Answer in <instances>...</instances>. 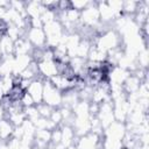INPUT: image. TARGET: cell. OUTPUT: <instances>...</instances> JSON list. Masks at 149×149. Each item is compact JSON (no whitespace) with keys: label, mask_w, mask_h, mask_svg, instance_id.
<instances>
[{"label":"cell","mask_w":149,"mask_h":149,"mask_svg":"<svg viewBox=\"0 0 149 149\" xmlns=\"http://www.w3.org/2000/svg\"><path fill=\"white\" fill-rule=\"evenodd\" d=\"M88 3L90 1H70V7L78 12H81L84 8L88 6Z\"/></svg>","instance_id":"cb8c5ba5"},{"label":"cell","mask_w":149,"mask_h":149,"mask_svg":"<svg viewBox=\"0 0 149 149\" xmlns=\"http://www.w3.org/2000/svg\"><path fill=\"white\" fill-rule=\"evenodd\" d=\"M43 31L45 34L47 47L50 48V49L56 48L61 43L63 36L65 35L64 28H63L62 23L58 20H55V21H51V22L44 24L43 26Z\"/></svg>","instance_id":"7a4b0ae2"},{"label":"cell","mask_w":149,"mask_h":149,"mask_svg":"<svg viewBox=\"0 0 149 149\" xmlns=\"http://www.w3.org/2000/svg\"><path fill=\"white\" fill-rule=\"evenodd\" d=\"M0 149H10L7 141H0Z\"/></svg>","instance_id":"484cf974"},{"label":"cell","mask_w":149,"mask_h":149,"mask_svg":"<svg viewBox=\"0 0 149 149\" xmlns=\"http://www.w3.org/2000/svg\"><path fill=\"white\" fill-rule=\"evenodd\" d=\"M38 76L43 79H50L58 73V63L55 58H43L37 63Z\"/></svg>","instance_id":"8992f818"},{"label":"cell","mask_w":149,"mask_h":149,"mask_svg":"<svg viewBox=\"0 0 149 149\" xmlns=\"http://www.w3.org/2000/svg\"><path fill=\"white\" fill-rule=\"evenodd\" d=\"M74 146L78 149H99L101 148V135L90 132L86 135L77 137Z\"/></svg>","instance_id":"52a82bcc"},{"label":"cell","mask_w":149,"mask_h":149,"mask_svg":"<svg viewBox=\"0 0 149 149\" xmlns=\"http://www.w3.org/2000/svg\"><path fill=\"white\" fill-rule=\"evenodd\" d=\"M44 80L41 77H37L35 79H33L28 86V88L26 90V92L33 98L35 105H38L42 102L43 100V86H44Z\"/></svg>","instance_id":"9c48e42d"},{"label":"cell","mask_w":149,"mask_h":149,"mask_svg":"<svg viewBox=\"0 0 149 149\" xmlns=\"http://www.w3.org/2000/svg\"><path fill=\"white\" fill-rule=\"evenodd\" d=\"M35 106H36V108H37V112H38L40 116L47 118V119H49L51 112L55 109V108H51L50 106H48V105L44 104V102H41V104H38V105H35Z\"/></svg>","instance_id":"44dd1931"},{"label":"cell","mask_w":149,"mask_h":149,"mask_svg":"<svg viewBox=\"0 0 149 149\" xmlns=\"http://www.w3.org/2000/svg\"><path fill=\"white\" fill-rule=\"evenodd\" d=\"M87 61L93 62V63H98V64H102L107 61V52L100 50L99 48H97L95 45L92 44L90 52L87 55Z\"/></svg>","instance_id":"ac0fdd59"},{"label":"cell","mask_w":149,"mask_h":149,"mask_svg":"<svg viewBox=\"0 0 149 149\" xmlns=\"http://www.w3.org/2000/svg\"><path fill=\"white\" fill-rule=\"evenodd\" d=\"M14 128L15 127L7 118L2 119L0 121V141H8L10 137H13Z\"/></svg>","instance_id":"e0dca14e"},{"label":"cell","mask_w":149,"mask_h":149,"mask_svg":"<svg viewBox=\"0 0 149 149\" xmlns=\"http://www.w3.org/2000/svg\"><path fill=\"white\" fill-rule=\"evenodd\" d=\"M62 100H63V93L59 90H57L48 79H45L43 86L42 102L47 104L51 108H59L62 106Z\"/></svg>","instance_id":"3957f363"},{"label":"cell","mask_w":149,"mask_h":149,"mask_svg":"<svg viewBox=\"0 0 149 149\" xmlns=\"http://www.w3.org/2000/svg\"><path fill=\"white\" fill-rule=\"evenodd\" d=\"M121 44H122V40L120 35L114 29H108L101 33L99 36H97L93 45H95L97 48H99L100 50L105 52H108V51L120 48Z\"/></svg>","instance_id":"6da1fadb"},{"label":"cell","mask_w":149,"mask_h":149,"mask_svg":"<svg viewBox=\"0 0 149 149\" xmlns=\"http://www.w3.org/2000/svg\"><path fill=\"white\" fill-rule=\"evenodd\" d=\"M26 38L29 41L34 49H44L47 47L45 34L43 31V28L30 27L26 33Z\"/></svg>","instance_id":"ba28073f"},{"label":"cell","mask_w":149,"mask_h":149,"mask_svg":"<svg viewBox=\"0 0 149 149\" xmlns=\"http://www.w3.org/2000/svg\"><path fill=\"white\" fill-rule=\"evenodd\" d=\"M97 8H98V12H99L100 22L102 24H108V23H112V22H114L116 20L115 15L109 9V7H108L106 1H98L97 2Z\"/></svg>","instance_id":"7c38bea8"},{"label":"cell","mask_w":149,"mask_h":149,"mask_svg":"<svg viewBox=\"0 0 149 149\" xmlns=\"http://www.w3.org/2000/svg\"><path fill=\"white\" fill-rule=\"evenodd\" d=\"M80 24L85 28L94 29L100 23L99 12L97 8V2H90L86 8L80 12Z\"/></svg>","instance_id":"277c9868"},{"label":"cell","mask_w":149,"mask_h":149,"mask_svg":"<svg viewBox=\"0 0 149 149\" xmlns=\"http://www.w3.org/2000/svg\"><path fill=\"white\" fill-rule=\"evenodd\" d=\"M33 62V58L30 55H23V56H14L13 61V76H19Z\"/></svg>","instance_id":"4fadbf2b"},{"label":"cell","mask_w":149,"mask_h":149,"mask_svg":"<svg viewBox=\"0 0 149 149\" xmlns=\"http://www.w3.org/2000/svg\"><path fill=\"white\" fill-rule=\"evenodd\" d=\"M45 10V7L41 1H29L26 2V14L29 19H37Z\"/></svg>","instance_id":"9a60e30c"},{"label":"cell","mask_w":149,"mask_h":149,"mask_svg":"<svg viewBox=\"0 0 149 149\" xmlns=\"http://www.w3.org/2000/svg\"><path fill=\"white\" fill-rule=\"evenodd\" d=\"M130 72L126 69H122L120 66H112L111 70L107 73V81L109 85H119L122 86L126 79L129 77Z\"/></svg>","instance_id":"30bf717a"},{"label":"cell","mask_w":149,"mask_h":149,"mask_svg":"<svg viewBox=\"0 0 149 149\" xmlns=\"http://www.w3.org/2000/svg\"><path fill=\"white\" fill-rule=\"evenodd\" d=\"M139 9V1H123L122 3V13L123 15H128V16H134L135 13Z\"/></svg>","instance_id":"d6986e66"},{"label":"cell","mask_w":149,"mask_h":149,"mask_svg":"<svg viewBox=\"0 0 149 149\" xmlns=\"http://www.w3.org/2000/svg\"><path fill=\"white\" fill-rule=\"evenodd\" d=\"M49 120L56 126V127H59L61 125H63V118H62V114H61V111L59 108H55L50 116H49Z\"/></svg>","instance_id":"7402d4cb"},{"label":"cell","mask_w":149,"mask_h":149,"mask_svg":"<svg viewBox=\"0 0 149 149\" xmlns=\"http://www.w3.org/2000/svg\"><path fill=\"white\" fill-rule=\"evenodd\" d=\"M33 45L29 43V41L26 38V36L20 37L14 42V56H23V55H30L33 51Z\"/></svg>","instance_id":"5bb4252c"},{"label":"cell","mask_w":149,"mask_h":149,"mask_svg":"<svg viewBox=\"0 0 149 149\" xmlns=\"http://www.w3.org/2000/svg\"><path fill=\"white\" fill-rule=\"evenodd\" d=\"M109 9L113 12V14L115 15V17H120L121 15H123L122 13V3L123 1H119V0H112V1H106Z\"/></svg>","instance_id":"ffe728a7"},{"label":"cell","mask_w":149,"mask_h":149,"mask_svg":"<svg viewBox=\"0 0 149 149\" xmlns=\"http://www.w3.org/2000/svg\"><path fill=\"white\" fill-rule=\"evenodd\" d=\"M95 118L100 122L102 129L107 128L113 121H115L114 120V114H113V102H112V100L104 101L102 104L99 105Z\"/></svg>","instance_id":"5b68a950"},{"label":"cell","mask_w":149,"mask_h":149,"mask_svg":"<svg viewBox=\"0 0 149 149\" xmlns=\"http://www.w3.org/2000/svg\"><path fill=\"white\" fill-rule=\"evenodd\" d=\"M0 51L2 57L14 56V41L6 34L0 37Z\"/></svg>","instance_id":"2e32d148"},{"label":"cell","mask_w":149,"mask_h":149,"mask_svg":"<svg viewBox=\"0 0 149 149\" xmlns=\"http://www.w3.org/2000/svg\"><path fill=\"white\" fill-rule=\"evenodd\" d=\"M59 128H61V144L65 149L73 146L76 140H77L76 134L73 132V128L70 125H65V123L61 125Z\"/></svg>","instance_id":"8fae6325"},{"label":"cell","mask_w":149,"mask_h":149,"mask_svg":"<svg viewBox=\"0 0 149 149\" xmlns=\"http://www.w3.org/2000/svg\"><path fill=\"white\" fill-rule=\"evenodd\" d=\"M6 118V109L3 108V106L0 104V121L2 120V119H5Z\"/></svg>","instance_id":"d4e9b609"},{"label":"cell","mask_w":149,"mask_h":149,"mask_svg":"<svg viewBox=\"0 0 149 149\" xmlns=\"http://www.w3.org/2000/svg\"><path fill=\"white\" fill-rule=\"evenodd\" d=\"M20 104H21V106H22L23 108H28V107L35 106V102H34L33 98H31L27 92H24V93L22 94V97H21V99H20Z\"/></svg>","instance_id":"603a6c76"}]
</instances>
